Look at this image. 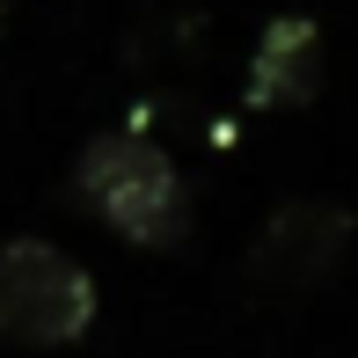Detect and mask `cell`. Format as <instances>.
<instances>
[{"mask_svg": "<svg viewBox=\"0 0 358 358\" xmlns=\"http://www.w3.org/2000/svg\"><path fill=\"white\" fill-rule=\"evenodd\" d=\"M73 198L103 227H117L132 249H176L190 234V183L154 139L95 132L73 161Z\"/></svg>", "mask_w": 358, "mask_h": 358, "instance_id": "6da1fadb", "label": "cell"}, {"mask_svg": "<svg viewBox=\"0 0 358 358\" xmlns=\"http://www.w3.org/2000/svg\"><path fill=\"white\" fill-rule=\"evenodd\" d=\"M95 278L73 249L44 234L0 241V344L22 351H59L95 329Z\"/></svg>", "mask_w": 358, "mask_h": 358, "instance_id": "7a4b0ae2", "label": "cell"}, {"mask_svg": "<svg viewBox=\"0 0 358 358\" xmlns=\"http://www.w3.org/2000/svg\"><path fill=\"white\" fill-rule=\"evenodd\" d=\"M351 249V213L329 198H292L256 234V271L278 285H322L329 264Z\"/></svg>", "mask_w": 358, "mask_h": 358, "instance_id": "3957f363", "label": "cell"}, {"mask_svg": "<svg viewBox=\"0 0 358 358\" xmlns=\"http://www.w3.org/2000/svg\"><path fill=\"white\" fill-rule=\"evenodd\" d=\"M322 88V29L315 15H271L264 37H256V59H249V103L271 110V103H307Z\"/></svg>", "mask_w": 358, "mask_h": 358, "instance_id": "277c9868", "label": "cell"}]
</instances>
